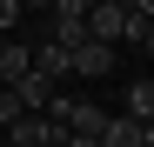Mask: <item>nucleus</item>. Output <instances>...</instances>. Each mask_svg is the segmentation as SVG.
<instances>
[{
  "instance_id": "f257e3e1",
  "label": "nucleus",
  "mask_w": 154,
  "mask_h": 147,
  "mask_svg": "<svg viewBox=\"0 0 154 147\" xmlns=\"http://www.w3.org/2000/svg\"><path fill=\"white\" fill-rule=\"evenodd\" d=\"M87 40H94V47H114V54L127 47V7H121V0L87 7Z\"/></svg>"
},
{
  "instance_id": "f03ea898",
  "label": "nucleus",
  "mask_w": 154,
  "mask_h": 147,
  "mask_svg": "<svg viewBox=\"0 0 154 147\" xmlns=\"http://www.w3.org/2000/svg\"><path fill=\"white\" fill-rule=\"evenodd\" d=\"M47 40H54L60 54H74V47L87 40V0H60V7H54V27H47Z\"/></svg>"
},
{
  "instance_id": "7ed1b4c3",
  "label": "nucleus",
  "mask_w": 154,
  "mask_h": 147,
  "mask_svg": "<svg viewBox=\"0 0 154 147\" xmlns=\"http://www.w3.org/2000/svg\"><path fill=\"white\" fill-rule=\"evenodd\" d=\"M67 74H81V80H107L114 74V47H94V40H81L67 54Z\"/></svg>"
},
{
  "instance_id": "20e7f679",
  "label": "nucleus",
  "mask_w": 154,
  "mask_h": 147,
  "mask_svg": "<svg viewBox=\"0 0 154 147\" xmlns=\"http://www.w3.org/2000/svg\"><path fill=\"white\" fill-rule=\"evenodd\" d=\"M34 74V40H0V87H20Z\"/></svg>"
},
{
  "instance_id": "39448f33",
  "label": "nucleus",
  "mask_w": 154,
  "mask_h": 147,
  "mask_svg": "<svg viewBox=\"0 0 154 147\" xmlns=\"http://www.w3.org/2000/svg\"><path fill=\"white\" fill-rule=\"evenodd\" d=\"M121 120H154V80H127V100H121Z\"/></svg>"
},
{
  "instance_id": "423d86ee",
  "label": "nucleus",
  "mask_w": 154,
  "mask_h": 147,
  "mask_svg": "<svg viewBox=\"0 0 154 147\" xmlns=\"http://www.w3.org/2000/svg\"><path fill=\"white\" fill-rule=\"evenodd\" d=\"M34 74H40L47 87H60V74H67V54H60L54 40H40V47H34Z\"/></svg>"
},
{
  "instance_id": "0eeeda50",
  "label": "nucleus",
  "mask_w": 154,
  "mask_h": 147,
  "mask_svg": "<svg viewBox=\"0 0 154 147\" xmlns=\"http://www.w3.org/2000/svg\"><path fill=\"white\" fill-rule=\"evenodd\" d=\"M100 147H141V127H134V120H107V134H100Z\"/></svg>"
},
{
  "instance_id": "6e6552de",
  "label": "nucleus",
  "mask_w": 154,
  "mask_h": 147,
  "mask_svg": "<svg viewBox=\"0 0 154 147\" xmlns=\"http://www.w3.org/2000/svg\"><path fill=\"white\" fill-rule=\"evenodd\" d=\"M141 54H147V60H154V27H147V34H141Z\"/></svg>"
},
{
  "instance_id": "1a4fd4ad",
  "label": "nucleus",
  "mask_w": 154,
  "mask_h": 147,
  "mask_svg": "<svg viewBox=\"0 0 154 147\" xmlns=\"http://www.w3.org/2000/svg\"><path fill=\"white\" fill-rule=\"evenodd\" d=\"M141 147H154V120H141Z\"/></svg>"
},
{
  "instance_id": "9d476101",
  "label": "nucleus",
  "mask_w": 154,
  "mask_h": 147,
  "mask_svg": "<svg viewBox=\"0 0 154 147\" xmlns=\"http://www.w3.org/2000/svg\"><path fill=\"white\" fill-rule=\"evenodd\" d=\"M0 147H7V134H0Z\"/></svg>"
}]
</instances>
